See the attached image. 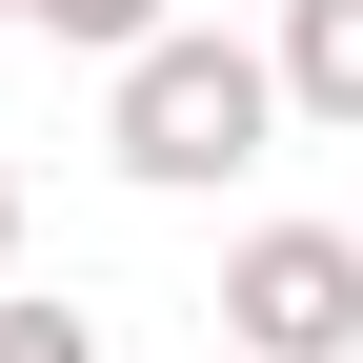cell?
<instances>
[{
	"instance_id": "4",
	"label": "cell",
	"mask_w": 363,
	"mask_h": 363,
	"mask_svg": "<svg viewBox=\"0 0 363 363\" xmlns=\"http://www.w3.org/2000/svg\"><path fill=\"white\" fill-rule=\"evenodd\" d=\"M21 21H40V40H81V61H142V40H162V0H21Z\"/></svg>"
},
{
	"instance_id": "6",
	"label": "cell",
	"mask_w": 363,
	"mask_h": 363,
	"mask_svg": "<svg viewBox=\"0 0 363 363\" xmlns=\"http://www.w3.org/2000/svg\"><path fill=\"white\" fill-rule=\"evenodd\" d=\"M0 262H21V182H0Z\"/></svg>"
},
{
	"instance_id": "8",
	"label": "cell",
	"mask_w": 363,
	"mask_h": 363,
	"mask_svg": "<svg viewBox=\"0 0 363 363\" xmlns=\"http://www.w3.org/2000/svg\"><path fill=\"white\" fill-rule=\"evenodd\" d=\"M0 21H21V0H0Z\"/></svg>"
},
{
	"instance_id": "1",
	"label": "cell",
	"mask_w": 363,
	"mask_h": 363,
	"mask_svg": "<svg viewBox=\"0 0 363 363\" xmlns=\"http://www.w3.org/2000/svg\"><path fill=\"white\" fill-rule=\"evenodd\" d=\"M262 121H283V61L262 40H202V21H162L142 61H121V182H162V202H202V182H242L262 162Z\"/></svg>"
},
{
	"instance_id": "5",
	"label": "cell",
	"mask_w": 363,
	"mask_h": 363,
	"mask_svg": "<svg viewBox=\"0 0 363 363\" xmlns=\"http://www.w3.org/2000/svg\"><path fill=\"white\" fill-rule=\"evenodd\" d=\"M0 363H101V323L81 303H0Z\"/></svg>"
},
{
	"instance_id": "2",
	"label": "cell",
	"mask_w": 363,
	"mask_h": 363,
	"mask_svg": "<svg viewBox=\"0 0 363 363\" xmlns=\"http://www.w3.org/2000/svg\"><path fill=\"white\" fill-rule=\"evenodd\" d=\"M222 343L262 363H363V222H262L222 262Z\"/></svg>"
},
{
	"instance_id": "3",
	"label": "cell",
	"mask_w": 363,
	"mask_h": 363,
	"mask_svg": "<svg viewBox=\"0 0 363 363\" xmlns=\"http://www.w3.org/2000/svg\"><path fill=\"white\" fill-rule=\"evenodd\" d=\"M283 101L363 142V0H283Z\"/></svg>"
},
{
	"instance_id": "7",
	"label": "cell",
	"mask_w": 363,
	"mask_h": 363,
	"mask_svg": "<svg viewBox=\"0 0 363 363\" xmlns=\"http://www.w3.org/2000/svg\"><path fill=\"white\" fill-rule=\"evenodd\" d=\"M222 363H262V343H222Z\"/></svg>"
}]
</instances>
